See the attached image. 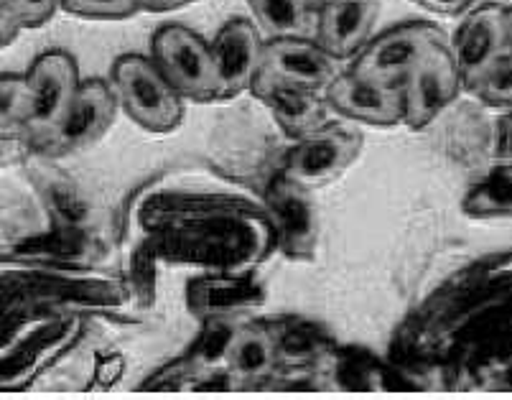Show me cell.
I'll return each instance as SVG.
<instances>
[{
	"mask_svg": "<svg viewBox=\"0 0 512 400\" xmlns=\"http://www.w3.org/2000/svg\"><path fill=\"white\" fill-rule=\"evenodd\" d=\"M495 164L512 166V108L497 120L495 128Z\"/></svg>",
	"mask_w": 512,
	"mask_h": 400,
	"instance_id": "cell-22",
	"label": "cell"
},
{
	"mask_svg": "<svg viewBox=\"0 0 512 400\" xmlns=\"http://www.w3.org/2000/svg\"><path fill=\"white\" fill-rule=\"evenodd\" d=\"M26 115H29V85H26V77L6 74L3 77V136L23 138Z\"/></svg>",
	"mask_w": 512,
	"mask_h": 400,
	"instance_id": "cell-19",
	"label": "cell"
},
{
	"mask_svg": "<svg viewBox=\"0 0 512 400\" xmlns=\"http://www.w3.org/2000/svg\"><path fill=\"white\" fill-rule=\"evenodd\" d=\"M281 362L276 332L263 324H245L227 339L225 365L237 383H260L271 378Z\"/></svg>",
	"mask_w": 512,
	"mask_h": 400,
	"instance_id": "cell-15",
	"label": "cell"
},
{
	"mask_svg": "<svg viewBox=\"0 0 512 400\" xmlns=\"http://www.w3.org/2000/svg\"><path fill=\"white\" fill-rule=\"evenodd\" d=\"M151 59L184 100H217V74H214L212 49L192 29L176 26V23L161 26L153 34Z\"/></svg>",
	"mask_w": 512,
	"mask_h": 400,
	"instance_id": "cell-2",
	"label": "cell"
},
{
	"mask_svg": "<svg viewBox=\"0 0 512 400\" xmlns=\"http://www.w3.org/2000/svg\"><path fill=\"white\" fill-rule=\"evenodd\" d=\"M113 90L128 118L153 133H169L184 118V97L169 85L156 62L141 54H125L115 62Z\"/></svg>",
	"mask_w": 512,
	"mask_h": 400,
	"instance_id": "cell-1",
	"label": "cell"
},
{
	"mask_svg": "<svg viewBox=\"0 0 512 400\" xmlns=\"http://www.w3.org/2000/svg\"><path fill=\"white\" fill-rule=\"evenodd\" d=\"M260 29L271 39H314L316 8L309 0H250Z\"/></svg>",
	"mask_w": 512,
	"mask_h": 400,
	"instance_id": "cell-16",
	"label": "cell"
},
{
	"mask_svg": "<svg viewBox=\"0 0 512 400\" xmlns=\"http://www.w3.org/2000/svg\"><path fill=\"white\" fill-rule=\"evenodd\" d=\"M62 8L74 16L100 21H120L143 11L141 0H62Z\"/></svg>",
	"mask_w": 512,
	"mask_h": 400,
	"instance_id": "cell-20",
	"label": "cell"
},
{
	"mask_svg": "<svg viewBox=\"0 0 512 400\" xmlns=\"http://www.w3.org/2000/svg\"><path fill=\"white\" fill-rule=\"evenodd\" d=\"M464 215L472 220H507L512 217V166L495 164L467 192Z\"/></svg>",
	"mask_w": 512,
	"mask_h": 400,
	"instance_id": "cell-17",
	"label": "cell"
},
{
	"mask_svg": "<svg viewBox=\"0 0 512 400\" xmlns=\"http://www.w3.org/2000/svg\"><path fill=\"white\" fill-rule=\"evenodd\" d=\"M469 92L487 108H512V51L497 59Z\"/></svg>",
	"mask_w": 512,
	"mask_h": 400,
	"instance_id": "cell-18",
	"label": "cell"
},
{
	"mask_svg": "<svg viewBox=\"0 0 512 400\" xmlns=\"http://www.w3.org/2000/svg\"><path fill=\"white\" fill-rule=\"evenodd\" d=\"M194 0H141L143 11L151 13H166V11H176L181 6H189Z\"/></svg>",
	"mask_w": 512,
	"mask_h": 400,
	"instance_id": "cell-24",
	"label": "cell"
},
{
	"mask_svg": "<svg viewBox=\"0 0 512 400\" xmlns=\"http://www.w3.org/2000/svg\"><path fill=\"white\" fill-rule=\"evenodd\" d=\"M505 23H507V44H510V51H512V8H507Z\"/></svg>",
	"mask_w": 512,
	"mask_h": 400,
	"instance_id": "cell-25",
	"label": "cell"
},
{
	"mask_svg": "<svg viewBox=\"0 0 512 400\" xmlns=\"http://www.w3.org/2000/svg\"><path fill=\"white\" fill-rule=\"evenodd\" d=\"M505 13L507 8L497 6V3H479L451 36L449 49L456 59V67L462 72L467 90L497 59L510 51Z\"/></svg>",
	"mask_w": 512,
	"mask_h": 400,
	"instance_id": "cell-8",
	"label": "cell"
},
{
	"mask_svg": "<svg viewBox=\"0 0 512 400\" xmlns=\"http://www.w3.org/2000/svg\"><path fill=\"white\" fill-rule=\"evenodd\" d=\"M327 105L344 118L370 125H395L406 115L403 87L349 69L327 87Z\"/></svg>",
	"mask_w": 512,
	"mask_h": 400,
	"instance_id": "cell-10",
	"label": "cell"
},
{
	"mask_svg": "<svg viewBox=\"0 0 512 400\" xmlns=\"http://www.w3.org/2000/svg\"><path fill=\"white\" fill-rule=\"evenodd\" d=\"M29 85V115L23 125V141L39 146L69 110L79 92L77 64L64 51H46L26 74Z\"/></svg>",
	"mask_w": 512,
	"mask_h": 400,
	"instance_id": "cell-3",
	"label": "cell"
},
{
	"mask_svg": "<svg viewBox=\"0 0 512 400\" xmlns=\"http://www.w3.org/2000/svg\"><path fill=\"white\" fill-rule=\"evenodd\" d=\"M212 62L217 74V100H232L250 90L263 67V49L258 29L245 18H232L212 41Z\"/></svg>",
	"mask_w": 512,
	"mask_h": 400,
	"instance_id": "cell-9",
	"label": "cell"
},
{
	"mask_svg": "<svg viewBox=\"0 0 512 400\" xmlns=\"http://www.w3.org/2000/svg\"><path fill=\"white\" fill-rule=\"evenodd\" d=\"M413 3L431 13H441V16H459V13L477 8L482 0H413Z\"/></svg>",
	"mask_w": 512,
	"mask_h": 400,
	"instance_id": "cell-23",
	"label": "cell"
},
{
	"mask_svg": "<svg viewBox=\"0 0 512 400\" xmlns=\"http://www.w3.org/2000/svg\"><path fill=\"white\" fill-rule=\"evenodd\" d=\"M118 95L102 79H90L79 87L77 97L49 136L36 146L44 156H69L95 146L105 136L118 113Z\"/></svg>",
	"mask_w": 512,
	"mask_h": 400,
	"instance_id": "cell-6",
	"label": "cell"
},
{
	"mask_svg": "<svg viewBox=\"0 0 512 400\" xmlns=\"http://www.w3.org/2000/svg\"><path fill=\"white\" fill-rule=\"evenodd\" d=\"M377 11V0H332L316 11V41L337 62L357 57L367 46Z\"/></svg>",
	"mask_w": 512,
	"mask_h": 400,
	"instance_id": "cell-14",
	"label": "cell"
},
{
	"mask_svg": "<svg viewBox=\"0 0 512 400\" xmlns=\"http://www.w3.org/2000/svg\"><path fill=\"white\" fill-rule=\"evenodd\" d=\"M464 79L449 44H439L428 51L403 82V102H406V125L421 130L434 123L451 102L456 100Z\"/></svg>",
	"mask_w": 512,
	"mask_h": 400,
	"instance_id": "cell-7",
	"label": "cell"
},
{
	"mask_svg": "<svg viewBox=\"0 0 512 400\" xmlns=\"http://www.w3.org/2000/svg\"><path fill=\"white\" fill-rule=\"evenodd\" d=\"M439 44H449V41L444 31L431 23H400L377 39L367 41L352 69L365 77L403 87L416 64Z\"/></svg>",
	"mask_w": 512,
	"mask_h": 400,
	"instance_id": "cell-5",
	"label": "cell"
},
{
	"mask_svg": "<svg viewBox=\"0 0 512 400\" xmlns=\"http://www.w3.org/2000/svg\"><path fill=\"white\" fill-rule=\"evenodd\" d=\"M250 92L271 110L278 128L293 141H301L329 123L327 100H321L319 92L314 90L258 74Z\"/></svg>",
	"mask_w": 512,
	"mask_h": 400,
	"instance_id": "cell-13",
	"label": "cell"
},
{
	"mask_svg": "<svg viewBox=\"0 0 512 400\" xmlns=\"http://www.w3.org/2000/svg\"><path fill=\"white\" fill-rule=\"evenodd\" d=\"M309 3L316 8V11H319L321 6H327V3H332V0H309Z\"/></svg>",
	"mask_w": 512,
	"mask_h": 400,
	"instance_id": "cell-26",
	"label": "cell"
},
{
	"mask_svg": "<svg viewBox=\"0 0 512 400\" xmlns=\"http://www.w3.org/2000/svg\"><path fill=\"white\" fill-rule=\"evenodd\" d=\"M260 74L321 92L339 77V69L316 39H271L263 49Z\"/></svg>",
	"mask_w": 512,
	"mask_h": 400,
	"instance_id": "cell-12",
	"label": "cell"
},
{
	"mask_svg": "<svg viewBox=\"0 0 512 400\" xmlns=\"http://www.w3.org/2000/svg\"><path fill=\"white\" fill-rule=\"evenodd\" d=\"M362 148V133L355 125H324L296 141L288 151L283 176L304 189H321L337 181L355 164Z\"/></svg>",
	"mask_w": 512,
	"mask_h": 400,
	"instance_id": "cell-4",
	"label": "cell"
},
{
	"mask_svg": "<svg viewBox=\"0 0 512 400\" xmlns=\"http://www.w3.org/2000/svg\"><path fill=\"white\" fill-rule=\"evenodd\" d=\"M268 212L276 227L278 248L291 260H311L319 240V217L311 204L309 189L278 176L268 189Z\"/></svg>",
	"mask_w": 512,
	"mask_h": 400,
	"instance_id": "cell-11",
	"label": "cell"
},
{
	"mask_svg": "<svg viewBox=\"0 0 512 400\" xmlns=\"http://www.w3.org/2000/svg\"><path fill=\"white\" fill-rule=\"evenodd\" d=\"M62 0H3V11L11 13L23 29H39L49 21Z\"/></svg>",
	"mask_w": 512,
	"mask_h": 400,
	"instance_id": "cell-21",
	"label": "cell"
}]
</instances>
